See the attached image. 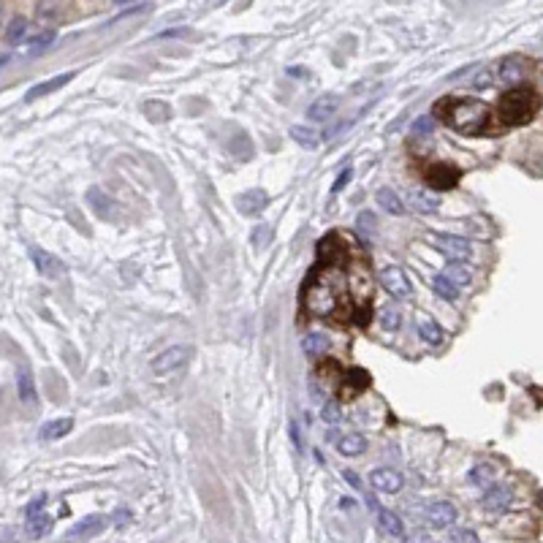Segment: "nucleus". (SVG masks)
Returning <instances> with one entry per match:
<instances>
[{"label": "nucleus", "instance_id": "nucleus-2", "mask_svg": "<svg viewBox=\"0 0 543 543\" xmlns=\"http://www.w3.org/2000/svg\"><path fill=\"white\" fill-rule=\"evenodd\" d=\"M538 93L533 90V87H513L508 93H503L500 98V120H503V126H524V123H530L533 117H535V112H538Z\"/></svg>", "mask_w": 543, "mask_h": 543}, {"label": "nucleus", "instance_id": "nucleus-36", "mask_svg": "<svg viewBox=\"0 0 543 543\" xmlns=\"http://www.w3.org/2000/svg\"><path fill=\"white\" fill-rule=\"evenodd\" d=\"M269 236H272V228H256V234H253V242H256V248H266L269 245Z\"/></svg>", "mask_w": 543, "mask_h": 543}, {"label": "nucleus", "instance_id": "nucleus-27", "mask_svg": "<svg viewBox=\"0 0 543 543\" xmlns=\"http://www.w3.org/2000/svg\"><path fill=\"white\" fill-rule=\"evenodd\" d=\"M418 334L429 343V345H440L443 343V329L438 326V323H432V320H426V323H421V329H418Z\"/></svg>", "mask_w": 543, "mask_h": 543}, {"label": "nucleus", "instance_id": "nucleus-8", "mask_svg": "<svg viewBox=\"0 0 543 543\" xmlns=\"http://www.w3.org/2000/svg\"><path fill=\"white\" fill-rule=\"evenodd\" d=\"M372 486L378 489V492H386V494H394V492H399L402 489V473H397V470H391V467H378V470H372Z\"/></svg>", "mask_w": 543, "mask_h": 543}, {"label": "nucleus", "instance_id": "nucleus-42", "mask_svg": "<svg viewBox=\"0 0 543 543\" xmlns=\"http://www.w3.org/2000/svg\"><path fill=\"white\" fill-rule=\"evenodd\" d=\"M163 35H191V31H166Z\"/></svg>", "mask_w": 543, "mask_h": 543}, {"label": "nucleus", "instance_id": "nucleus-23", "mask_svg": "<svg viewBox=\"0 0 543 543\" xmlns=\"http://www.w3.org/2000/svg\"><path fill=\"white\" fill-rule=\"evenodd\" d=\"M438 207H440V198H438V196H432V193H426V191L413 193L415 212H438Z\"/></svg>", "mask_w": 543, "mask_h": 543}, {"label": "nucleus", "instance_id": "nucleus-19", "mask_svg": "<svg viewBox=\"0 0 543 543\" xmlns=\"http://www.w3.org/2000/svg\"><path fill=\"white\" fill-rule=\"evenodd\" d=\"M337 448H340V454H345V456H356V454H361V451L367 448V438L359 435V432L343 435V438L337 440Z\"/></svg>", "mask_w": 543, "mask_h": 543}, {"label": "nucleus", "instance_id": "nucleus-37", "mask_svg": "<svg viewBox=\"0 0 543 543\" xmlns=\"http://www.w3.org/2000/svg\"><path fill=\"white\" fill-rule=\"evenodd\" d=\"M451 541H470V543H476V541H479V535H476L473 530H456V533L451 535Z\"/></svg>", "mask_w": 543, "mask_h": 543}, {"label": "nucleus", "instance_id": "nucleus-41", "mask_svg": "<svg viewBox=\"0 0 543 543\" xmlns=\"http://www.w3.org/2000/svg\"><path fill=\"white\" fill-rule=\"evenodd\" d=\"M345 481H348L351 486H356V489H361V481H359V476H356L353 470H345Z\"/></svg>", "mask_w": 543, "mask_h": 543}, {"label": "nucleus", "instance_id": "nucleus-39", "mask_svg": "<svg viewBox=\"0 0 543 543\" xmlns=\"http://www.w3.org/2000/svg\"><path fill=\"white\" fill-rule=\"evenodd\" d=\"M348 180H351V169H345V171H343V174H340V180H337V182H334V193L340 191V188H343V185H345V182H348Z\"/></svg>", "mask_w": 543, "mask_h": 543}, {"label": "nucleus", "instance_id": "nucleus-31", "mask_svg": "<svg viewBox=\"0 0 543 543\" xmlns=\"http://www.w3.org/2000/svg\"><path fill=\"white\" fill-rule=\"evenodd\" d=\"M399 310L397 307H386L383 313H381V323H383V329H388V331H394L397 326H399Z\"/></svg>", "mask_w": 543, "mask_h": 543}, {"label": "nucleus", "instance_id": "nucleus-38", "mask_svg": "<svg viewBox=\"0 0 543 543\" xmlns=\"http://www.w3.org/2000/svg\"><path fill=\"white\" fill-rule=\"evenodd\" d=\"M470 479H473V481H479V479H489V467H476ZM486 483H489V481H483V486H486Z\"/></svg>", "mask_w": 543, "mask_h": 543}, {"label": "nucleus", "instance_id": "nucleus-43", "mask_svg": "<svg viewBox=\"0 0 543 543\" xmlns=\"http://www.w3.org/2000/svg\"><path fill=\"white\" fill-rule=\"evenodd\" d=\"M0 17H3V11H0Z\"/></svg>", "mask_w": 543, "mask_h": 543}, {"label": "nucleus", "instance_id": "nucleus-15", "mask_svg": "<svg viewBox=\"0 0 543 543\" xmlns=\"http://www.w3.org/2000/svg\"><path fill=\"white\" fill-rule=\"evenodd\" d=\"M74 429V418H55V421H46L44 426H41V438L44 440H60V438H65L68 432Z\"/></svg>", "mask_w": 543, "mask_h": 543}, {"label": "nucleus", "instance_id": "nucleus-21", "mask_svg": "<svg viewBox=\"0 0 543 543\" xmlns=\"http://www.w3.org/2000/svg\"><path fill=\"white\" fill-rule=\"evenodd\" d=\"M497 76H500L506 85H513L516 79H522V76H524V63H522L519 58H508V60H503Z\"/></svg>", "mask_w": 543, "mask_h": 543}, {"label": "nucleus", "instance_id": "nucleus-11", "mask_svg": "<svg viewBox=\"0 0 543 543\" xmlns=\"http://www.w3.org/2000/svg\"><path fill=\"white\" fill-rule=\"evenodd\" d=\"M426 519H429V524H435V527H448V524L456 522V508H454L451 503H446V500L432 503V506L426 508Z\"/></svg>", "mask_w": 543, "mask_h": 543}, {"label": "nucleus", "instance_id": "nucleus-6", "mask_svg": "<svg viewBox=\"0 0 543 543\" xmlns=\"http://www.w3.org/2000/svg\"><path fill=\"white\" fill-rule=\"evenodd\" d=\"M381 286L388 293H394L397 299H408L411 296V280L405 277V272L399 266H388V269L381 272Z\"/></svg>", "mask_w": 543, "mask_h": 543}, {"label": "nucleus", "instance_id": "nucleus-14", "mask_svg": "<svg viewBox=\"0 0 543 543\" xmlns=\"http://www.w3.org/2000/svg\"><path fill=\"white\" fill-rule=\"evenodd\" d=\"M508 506H511V489H506V486H494L483 497V508L486 511H506Z\"/></svg>", "mask_w": 543, "mask_h": 543}, {"label": "nucleus", "instance_id": "nucleus-32", "mask_svg": "<svg viewBox=\"0 0 543 543\" xmlns=\"http://www.w3.org/2000/svg\"><path fill=\"white\" fill-rule=\"evenodd\" d=\"M356 225H359V231H361L364 236H372V231H375V215H372V212H361L359 221H356Z\"/></svg>", "mask_w": 543, "mask_h": 543}, {"label": "nucleus", "instance_id": "nucleus-20", "mask_svg": "<svg viewBox=\"0 0 543 543\" xmlns=\"http://www.w3.org/2000/svg\"><path fill=\"white\" fill-rule=\"evenodd\" d=\"M378 204L383 207L388 215H402V212H405L402 198L391 191V188H381V191H378Z\"/></svg>", "mask_w": 543, "mask_h": 543}, {"label": "nucleus", "instance_id": "nucleus-30", "mask_svg": "<svg viewBox=\"0 0 543 543\" xmlns=\"http://www.w3.org/2000/svg\"><path fill=\"white\" fill-rule=\"evenodd\" d=\"M144 112H147V117H150V120H158V123L160 120H169V117H171V114H169L171 109H169L166 103H160V101L158 103H153V101H150V103H144Z\"/></svg>", "mask_w": 543, "mask_h": 543}, {"label": "nucleus", "instance_id": "nucleus-17", "mask_svg": "<svg viewBox=\"0 0 543 543\" xmlns=\"http://www.w3.org/2000/svg\"><path fill=\"white\" fill-rule=\"evenodd\" d=\"M375 511H378V524H381V530H383L386 535L405 538V530H402V522H399L397 513L386 511V508H375Z\"/></svg>", "mask_w": 543, "mask_h": 543}, {"label": "nucleus", "instance_id": "nucleus-12", "mask_svg": "<svg viewBox=\"0 0 543 543\" xmlns=\"http://www.w3.org/2000/svg\"><path fill=\"white\" fill-rule=\"evenodd\" d=\"M106 527V516H87V519H82L76 527H71L68 533H65V538H85V535H98L101 530Z\"/></svg>", "mask_w": 543, "mask_h": 543}, {"label": "nucleus", "instance_id": "nucleus-25", "mask_svg": "<svg viewBox=\"0 0 543 543\" xmlns=\"http://www.w3.org/2000/svg\"><path fill=\"white\" fill-rule=\"evenodd\" d=\"M17 383H19V397H22V402H35V386H33L31 370H19Z\"/></svg>", "mask_w": 543, "mask_h": 543}, {"label": "nucleus", "instance_id": "nucleus-3", "mask_svg": "<svg viewBox=\"0 0 543 543\" xmlns=\"http://www.w3.org/2000/svg\"><path fill=\"white\" fill-rule=\"evenodd\" d=\"M193 356V348L191 345H174V348H169V351H163L153 361V370L158 372V375H169V372H177V370H182L188 361H191Z\"/></svg>", "mask_w": 543, "mask_h": 543}, {"label": "nucleus", "instance_id": "nucleus-5", "mask_svg": "<svg viewBox=\"0 0 543 543\" xmlns=\"http://www.w3.org/2000/svg\"><path fill=\"white\" fill-rule=\"evenodd\" d=\"M426 185H432V188H438V191H451L456 182H459V169L456 166H451V163H438V166H429L426 169Z\"/></svg>", "mask_w": 543, "mask_h": 543}, {"label": "nucleus", "instance_id": "nucleus-4", "mask_svg": "<svg viewBox=\"0 0 543 543\" xmlns=\"http://www.w3.org/2000/svg\"><path fill=\"white\" fill-rule=\"evenodd\" d=\"M432 245L448 261H467V256H470V242L462 239V236H454V234H435L432 236Z\"/></svg>", "mask_w": 543, "mask_h": 543}, {"label": "nucleus", "instance_id": "nucleus-22", "mask_svg": "<svg viewBox=\"0 0 543 543\" xmlns=\"http://www.w3.org/2000/svg\"><path fill=\"white\" fill-rule=\"evenodd\" d=\"M443 275H446L448 280H451V283H454L456 288L467 286V283H470V277H473V272H470L465 264H459V261H454V264L448 266Z\"/></svg>", "mask_w": 543, "mask_h": 543}, {"label": "nucleus", "instance_id": "nucleus-10", "mask_svg": "<svg viewBox=\"0 0 543 543\" xmlns=\"http://www.w3.org/2000/svg\"><path fill=\"white\" fill-rule=\"evenodd\" d=\"M340 109V96H320L310 109H307V117L313 123H326L329 117H334V112Z\"/></svg>", "mask_w": 543, "mask_h": 543}, {"label": "nucleus", "instance_id": "nucleus-9", "mask_svg": "<svg viewBox=\"0 0 543 543\" xmlns=\"http://www.w3.org/2000/svg\"><path fill=\"white\" fill-rule=\"evenodd\" d=\"M269 204V196L264 191H258V188H253V191H245L239 198H236V209L242 212V215H258L264 207Z\"/></svg>", "mask_w": 543, "mask_h": 543}, {"label": "nucleus", "instance_id": "nucleus-28", "mask_svg": "<svg viewBox=\"0 0 543 543\" xmlns=\"http://www.w3.org/2000/svg\"><path fill=\"white\" fill-rule=\"evenodd\" d=\"M28 522H31V533L33 535H44V533H49V524H52V519L46 516V513L35 511L28 516Z\"/></svg>", "mask_w": 543, "mask_h": 543}, {"label": "nucleus", "instance_id": "nucleus-13", "mask_svg": "<svg viewBox=\"0 0 543 543\" xmlns=\"http://www.w3.org/2000/svg\"><path fill=\"white\" fill-rule=\"evenodd\" d=\"M76 74L74 71H68V74H60V76H52V79H46V82H41V85H35L31 93L25 96V101H35V98H41V96H46V93H55L58 87H63V85H68L71 79H74Z\"/></svg>", "mask_w": 543, "mask_h": 543}, {"label": "nucleus", "instance_id": "nucleus-33", "mask_svg": "<svg viewBox=\"0 0 543 543\" xmlns=\"http://www.w3.org/2000/svg\"><path fill=\"white\" fill-rule=\"evenodd\" d=\"M320 418H323L326 424H337V421L343 418L340 405H337V402H326V405H323V411H320Z\"/></svg>", "mask_w": 543, "mask_h": 543}, {"label": "nucleus", "instance_id": "nucleus-34", "mask_svg": "<svg viewBox=\"0 0 543 543\" xmlns=\"http://www.w3.org/2000/svg\"><path fill=\"white\" fill-rule=\"evenodd\" d=\"M25 31H28V22H25V19H14L11 28H8V33H6V38H8L11 44H17V41L25 35Z\"/></svg>", "mask_w": 543, "mask_h": 543}, {"label": "nucleus", "instance_id": "nucleus-18", "mask_svg": "<svg viewBox=\"0 0 543 543\" xmlns=\"http://www.w3.org/2000/svg\"><path fill=\"white\" fill-rule=\"evenodd\" d=\"M291 139H293L296 144H302L304 150H316L320 144L318 130L307 128V126H293V128H291Z\"/></svg>", "mask_w": 543, "mask_h": 543}, {"label": "nucleus", "instance_id": "nucleus-35", "mask_svg": "<svg viewBox=\"0 0 543 543\" xmlns=\"http://www.w3.org/2000/svg\"><path fill=\"white\" fill-rule=\"evenodd\" d=\"M432 117H421V120H415V126H413V133L415 136H426L429 130H432Z\"/></svg>", "mask_w": 543, "mask_h": 543}, {"label": "nucleus", "instance_id": "nucleus-24", "mask_svg": "<svg viewBox=\"0 0 543 543\" xmlns=\"http://www.w3.org/2000/svg\"><path fill=\"white\" fill-rule=\"evenodd\" d=\"M302 351L307 353V356H320V353L329 351V340L323 334H307L302 340Z\"/></svg>", "mask_w": 543, "mask_h": 543}, {"label": "nucleus", "instance_id": "nucleus-40", "mask_svg": "<svg viewBox=\"0 0 543 543\" xmlns=\"http://www.w3.org/2000/svg\"><path fill=\"white\" fill-rule=\"evenodd\" d=\"M492 74H481V76H476V87H486V85H492Z\"/></svg>", "mask_w": 543, "mask_h": 543}, {"label": "nucleus", "instance_id": "nucleus-29", "mask_svg": "<svg viewBox=\"0 0 543 543\" xmlns=\"http://www.w3.org/2000/svg\"><path fill=\"white\" fill-rule=\"evenodd\" d=\"M52 41H55V33H52V31L41 33L38 38H33L31 44H28V49H25V52H28V55H38V52H44V49H46Z\"/></svg>", "mask_w": 543, "mask_h": 543}, {"label": "nucleus", "instance_id": "nucleus-1", "mask_svg": "<svg viewBox=\"0 0 543 543\" xmlns=\"http://www.w3.org/2000/svg\"><path fill=\"white\" fill-rule=\"evenodd\" d=\"M435 112H440V117L448 126L465 136H481L489 128L492 112L489 106L479 101V98H446L440 103H435Z\"/></svg>", "mask_w": 543, "mask_h": 543}, {"label": "nucleus", "instance_id": "nucleus-16", "mask_svg": "<svg viewBox=\"0 0 543 543\" xmlns=\"http://www.w3.org/2000/svg\"><path fill=\"white\" fill-rule=\"evenodd\" d=\"M370 386V375L364 372V370H348L345 375H343V397H353L359 388H367Z\"/></svg>", "mask_w": 543, "mask_h": 543}, {"label": "nucleus", "instance_id": "nucleus-26", "mask_svg": "<svg viewBox=\"0 0 543 543\" xmlns=\"http://www.w3.org/2000/svg\"><path fill=\"white\" fill-rule=\"evenodd\" d=\"M432 288H435V293H438V296H443V299H448V302H454V299H456V293H459V288L454 286L446 275H438V277H435V283H432Z\"/></svg>", "mask_w": 543, "mask_h": 543}, {"label": "nucleus", "instance_id": "nucleus-7", "mask_svg": "<svg viewBox=\"0 0 543 543\" xmlns=\"http://www.w3.org/2000/svg\"><path fill=\"white\" fill-rule=\"evenodd\" d=\"M31 256H33L35 269H38L44 277H63V275H65V266L60 264V258H58V256H52V253L41 250V248H33Z\"/></svg>", "mask_w": 543, "mask_h": 543}]
</instances>
